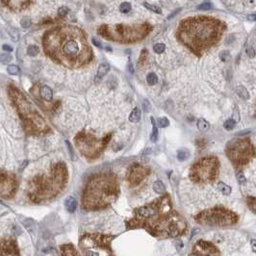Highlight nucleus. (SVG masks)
<instances>
[{"label":"nucleus","mask_w":256,"mask_h":256,"mask_svg":"<svg viewBox=\"0 0 256 256\" xmlns=\"http://www.w3.org/2000/svg\"><path fill=\"white\" fill-rule=\"evenodd\" d=\"M78 36L72 30L65 28L55 29L45 35V52L56 61L65 65H73L80 61L81 45Z\"/></svg>","instance_id":"1"},{"label":"nucleus","mask_w":256,"mask_h":256,"mask_svg":"<svg viewBox=\"0 0 256 256\" xmlns=\"http://www.w3.org/2000/svg\"><path fill=\"white\" fill-rule=\"evenodd\" d=\"M8 93L27 132L32 134L46 132L47 124L45 119L22 91L17 87L10 85L8 87Z\"/></svg>","instance_id":"2"},{"label":"nucleus","mask_w":256,"mask_h":256,"mask_svg":"<svg viewBox=\"0 0 256 256\" xmlns=\"http://www.w3.org/2000/svg\"><path fill=\"white\" fill-rule=\"evenodd\" d=\"M67 170L64 164H58L48 175L34 178L28 186V196L34 202H40L54 196L64 186Z\"/></svg>","instance_id":"3"},{"label":"nucleus","mask_w":256,"mask_h":256,"mask_svg":"<svg viewBox=\"0 0 256 256\" xmlns=\"http://www.w3.org/2000/svg\"><path fill=\"white\" fill-rule=\"evenodd\" d=\"M17 190V176L12 173L0 170V198L9 199L16 195Z\"/></svg>","instance_id":"4"},{"label":"nucleus","mask_w":256,"mask_h":256,"mask_svg":"<svg viewBox=\"0 0 256 256\" xmlns=\"http://www.w3.org/2000/svg\"><path fill=\"white\" fill-rule=\"evenodd\" d=\"M17 242L13 238H6L0 241V255H19Z\"/></svg>","instance_id":"5"},{"label":"nucleus","mask_w":256,"mask_h":256,"mask_svg":"<svg viewBox=\"0 0 256 256\" xmlns=\"http://www.w3.org/2000/svg\"><path fill=\"white\" fill-rule=\"evenodd\" d=\"M139 216H141L142 218H152L157 214L156 210L152 206H146V207H142L138 211Z\"/></svg>","instance_id":"6"},{"label":"nucleus","mask_w":256,"mask_h":256,"mask_svg":"<svg viewBox=\"0 0 256 256\" xmlns=\"http://www.w3.org/2000/svg\"><path fill=\"white\" fill-rule=\"evenodd\" d=\"M110 70V65L108 63H101L98 67V70H97V74H96V81H99L100 79H102L104 76L107 74V72Z\"/></svg>","instance_id":"7"},{"label":"nucleus","mask_w":256,"mask_h":256,"mask_svg":"<svg viewBox=\"0 0 256 256\" xmlns=\"http://www.w3.org/2000/svg\"><path fill=\"white\" fill-rule=\"evenodd\" d=\"M40 94L45 101H51L53 98V91L48 86H42L40 89Z\"/></svg>","instance_id":"8"},{"label":"nucleus","mask_w":256,"mask_h":256,"mask_svg":"<svg viewBox=\"0 0 256 256\" xmlns=\"http://www.w3.org/2000/svg\"><path fill=\"white\" fill-rule=\"evenodd\" d=\"M65 206L69 213H73L77 208V201L73 196H69L65 201Z\"/></svg>","instance_id":"9"},{"label":"nucleus","mask_w":256,"mask_h":256,"mask_svg":"<svg viewBox=\"0 0 256 256\" xmlns=\"http://www.w3.org/2000/svg\"><path fill=\"white\" fill-rule=\"evenodd\" d=\"M236 93L242 99L244 100H247L250 99V93H248L247 90L244 88V86H238L236 89Z\"/></svg>","instance_id":"10"},{"label":"nucleus","mask_w":256,"mask_h":256,"mask_svg":"<svg viewBox=\"0 0 256 256\" xmlns=\"http://www.w3.org/2000/svg\"><path fill=\"white\" fill-rule=\"evenodd\" d=\"M141 119V111L140 109H139L138 107L135 108L132 113L130 114V116H129V120L131 122H139Z\"/></svg>","instance_id":"11"},{"label":"nucleus","mask_w":256,"mask_h":256,"mask_svg":"<svg viewBox=\"0 0 256 256\" xmlns=\"http://www.w3.org/2000/svg\"><path fill=\"white\" fill-rule=\"evenodd\" d=\"M152 188L154 190V192L159 193V195H162V193H164L165 191H166V187H165V185L161 181H155L153 183Z\"/></svg>","instance_id":"12"},{"label":"nucleus","mask_w":256,"mask_h":256,"mask_svg":"<svg viewBox=\"0 0 256 256\" xmlns=\"http://www.w3.org/2000/svg\"><path fill=\"white\" fill-rule=\"evenodd\" d=\"M190 158V152L185 148H182L180 150H178L177 152V159L180 161V162H184L187 159Z\"/></svg>","instance_id":"13"},{"label":"nucleus","mask_w":256,"mask_h":256,"mask_svg":"<svg viewBox=\"0 0 256 256\" xmlns=\"http://www.w3.org/2000/svg\"><path fill=\"white\" fill-rule=\"evenodd\" d=\"M218 188H219V191L221 192L222 195H224V196H229L230 193H231V188L224 182H219Z\"/></svg>","instance_id":"14"},{"label":"nucleus","mask_w":256,"mask_h":256,"mask_svg":"<svg viewBox=\"0 0 256 256\" xmlns=\"http://www.w3.org/2000/svg\"><path fill=\"white\" fill-rule=\"evenodd\" d=\"M61 250L63 251V254L65 255H76L77 252L74 251V247L71 244H65V246L61 247Z\"/></svg>","instance_id":"15"},{"label":"nucleus","mask_w":256,"mask_h":256,"mask_svg":"<svg viewBox=\"0 0 256 256\" xmlns=\"http://www.w3.org/2000/svg\"><path fill=\"white\" fill-rule=\"evenodd\" d=\"M197 128L201 132H206V131L210 128V124L208 123L205 119H200L197 120Z\"/></svg>","instance_id":"16"},{"label":"nucleus","mask_w":256,"mask_h":256,"mask_svg":"<svg viewBox=\"0 0 256 256\" xmlns=\"http://www.w3.org/2000/svg\"><path fill=\"white\" fill-rule=\"evenodd\" d=\"M146 81H147V83L150 86H153L158 82V77H157V75L155 74V73L150 72V73H148L147 76H146Z\"/></svg>","instance_id":"17"},{"label":"nucleus","mask_w":256,"mask_h":256,"mask_svg":"<svg viewBox=\"0 0 256 256\" xmlns=\"http://www.w3.org/2000/svg\"><path fill=\"white\" fill-rule=\"evenodd\" d=\"M151 122H152V134L150 136V140L151 142H155L157 141V139H158V129H157V127L155 125V122H154V119H153V118H151Z\"/></svg>","instance_id":"18"},{"label":"nucleus","mask_w":256,"mask_h":256,"mask_svg":"<svg viewBox=\"0 0 256 256\" xmlns=\"http://www.w3.org/2000/svg\"><path fill=\"white\" fill-rule=\"evenodd\" d=\"M40 48L37 45H30L27 48V54L31 57H35L39 54Z\"/></svg>","instance_id":"19"},{"label":"nucleus","mask_w":256,"mask_h":256,"mask_svg":"<svg viewBox=\"0 0 256 256\" xmlns=\"http://www.w3.org/2000/svg\"><path fill=\"white\" fill-rule=\"evenodd\" d=\"M7 71H8V73L11 75H17L18 73L20 72V69L16 65H8V68H7Z\"/></svg>","instance_id":"20"},{"label":"nucleus","mask_w":256,"mask_h":256,"mask_svg":"<svg viewBox=\"0 0 256 256\" xmlns=\"http://www.w3.org/2000/svg\"><path fill=\"white\" fill-rule=\"evenodd\" d=\"M12 60H13V57H12V55H11V54H8V53L0 54V62H1L2 64L7 65L8 63H10Z\"/></svg>","instance_id":"21"},{"label":"nucleus","mask_w":256,"mask_h":256,"mask_svg":"<svg viewBox=\"0 0 256 256\" xmlns=\"http://www.w3.org/2000/svg\"><path fill=\"white\" fill-rule=\"evenodd\" d=\"M144 6H145L147 10L151 11V12L155 13V14H162V10H161L159 7H157V6H154V5H152V4H148V3H146V2L144 3Z\"/></svg>","instance_id":"22"},{"label":"nucleus","mask_w":256,"mask_h":256,"mask_svg":"<svg viewBox=\"0 0 256 256\" xmlns=\"http://www.w3.org/2000/svg\"><path fill=\"white\" fill-rule=\"evenodd\" d=\"M130 10H131V4L129 2H123L119 6V11H120V13H122V14L129 13Z\"/></svg>","instance_id":"23"},{"label":"nucleus","mask_w":256,"mask_h":256,"mask_svg":"<svg viewBox=\"0 0 256 256\" xmlns=\"http://www.w3.org/2000/svg\"><path fill=\"white\" fill-rule=\"evenodd\" d=\"M235 123H236V122H235V120H234V119H227V120H226V122L224 123V129L228 130V131L233 130V129H234V127H235Z\"/></svg>","instance_id":"24"},{"label":"nucleus","mask_w":256,"mask_h":256,"mask_svg":"<svg viewBox=\"0 0 256 256\" xmlns=\"http://www.w3.org/2000/svg\"><path fill=\"white\" fill-rule=\"evenodd\" d=\"M157 124H158L159 127H167L170 125V120L168 119L166 116H163V118H160L158 120H157Z\"/></svg>","instance_id":"25"},{"label":"nucleus","mask_w":256,"mask_h":256,"mask_svg":"<svg viewBox=\"0 0 256 256\" xmlns=\"http://www.w3.org/2000/svg\"><path fill=\"white\" fill-rule=\"evenodd\" d=\"M153 49H154L156 53L161 54L166 49V46H165V45H163V43H155V45H153Z\"/></svg>","instance_id":"26"},{"label":"nucleus","mask_w":256,"mask_h":256,"mask_svg":"<svg viewBox=\"0 0 256 256\" xmlns=\"http://www.w3.org/2000/svg\"><path fill=\"white\" fill-rule=\"evenodd\" d=\"M219 58H221V60L222 62H228L230 60V54L228 51H221V54H219Z\"/></svg>","instance_id":"27"},{"label":"nucleus","mask_w":256,"mask_h":256,"mask_svg":"<svg viewBox=\"0 0 256 256\" xmlns=\"http://www.w3.org/2000/svg\"><path fill=\"white\" fill-rule=\"evenodd\" d=\"M68 12H69V10L68 7H65V6H62L58 9V14H59L60 17H65L68 14Z\"/></svg>","instance_id":"28"},{"label":"nucleus","mask_w":256,"mask_h":256,"mask_svg":"<svg viewBox=\"0 0 256 256\" xmlns=\"http://www.w3.org/2000/svg\"><path fill=\"white\" fill-rule=\"evenodd\" d=\"M142 109H144V111L146 112V113L150 112V110H151V104H150V102H149V100H147V99H145V100H144V103H142Z\"/></svg>","instance_id":"29"},{"label":"nucleus","mask_w":256,"mask_h":256,"mask_svg":"<svg viewBox=\"0 0 256 256\" xmlns=\"http://www.w3.org/2000/svg\"><path fill=\"white\" fill-rule=\"evenodd\" d=\"M212 8V4L209 2H204L202 4H200L197 6V9L198 10H203V11H206V10H210Z\"/></svg>","instance_id":"30"},{"label":"nucleus","mask_w":256,"mask_h":256,"mask_svg":"<svg viewBox=\"0 0 256 256\" xmlns=\"http://www.w3.org/2000/svg\"><path fill=\"white\" fill-rule=\"evenodd\" d=\"M20 25H21V27H23V28H29L31 25V20L27 17H24L23 19H21Z\"/></svg>","instance_id":"31"},{"label":"nucleus","mask_w":256,"mask_h":256,"mask_svg":"<svg viewBox=\"0 0 256 256\" xmlns=\"http://www.w3.org/2000/svg\"><path fill=\"white\" fill-rule=\"evenodd\" d=\"M237 179L238 181H239V183H241V184H243V183L246 182V176H244V174L242 173V171H240V173H237Z\"/></svg>","instance_id":"32"},{"label":"nucleus","mask_w":256,"mask_h":256,"mask_svg":"<svg viewBox=\"0 0 256 256\" xmlns=\"http://www.w3.org/2000/svg\"><path fill=\"white\" fill-rule=\"evenodd\" d=\"M247 54L248 57L254 58L255 57V50H254L253 47H250V46L248 47V48L247 49Z\"/></svg>","instance_id":"33"},{"label":"nucleus","mask_w":256,"mask_h":256,"mask_svg":"<svg viewBox=\"0 0 256 256\" xmlns=\"http://www.w3.org/2000/svg\"><path fill=\"white\" fill-rule=\"evenodd\" d=\"M91 41H93V43L94 45H96V47H98V48H102V45H101V42L98 41L97 39H96V38H93V40H91Z\"/></svg>","instance_id":"34"},{"label":"nucleus","mask_w":256,"mask_h":256,"mask_svg":"<svg viewBox=\"0 0 256 256\" xmlns=\"http://www.w3.org/2000/svg\"><path fill=\"white\" fill-rule=\"evenodd\" d=\"M175 247H176V248L178 250H181L183 248V247H184V244H183L182 241H176V242H175Z\"/></svg>","instance_id":"35"},{"label":"nucleus","mask_w":256,"mask_h":256,"mask_svg":"<svg viewBox=\"0 0 256 256\" xmlns=\"http://www.w3.org/2000/svg\"><path fill=\"white\" fill-rule=\"evenodd\" d=\"M2 48H3V50H4V51H7V52H12V51H13V47L11 45H4L2 46Z\"/></svg>","instance_id":"36"},{"label":"nucleus","mask_w":256,"mask_h":256,"mask_svg":"<svg viewBox=\"0 0 256 256\" xmlns=\"http://www.w3.org/2000/svg\"><path fill=\"white\" fill-rule=\"evenodd\" d=\"M67 145H68V149H69V152H70V155H71V158H72V156L74 157V152H73L72 147H71V145L69 144L68 141H67Z\"/></svg>","instance_id":"37"},{"label":"nucleus","mask_w":256,"mask_h":256,"mask_svg":"<svg viewBox=\"0 0 256 256\" xmlns=\"http://www.w3.org/2000/svg\"><path fill=\"white\" fill-rule=\"evenodd\" d=\"M128 69H129L130 73H133L134 72V68L132 67V64H131V62L129 61V63H128Z\"/></svg>","instance_id":"38"},{"label":"nucleus","mask_w":256,"mask_h":256,"mask_svg":"<svg viewBox=\"0 0 256 256\" xmlns=\"http://www.w3.org/2000/svg\"><path fill=\"white\" fill-rule=\"evenodd\" d=\"M251 246H252V250H253V251H256V241L255 240L251 241Z\"/></svg>","instance_id":"39"},{"label":"nucleus","mask_w":256,"mask_h":256,"mask_svg":"<svg viewBox=\"0 0 256 256\" xmlns=\"http://www.w3.org/2000/svg\"><path fill=\"white\" fill-rule=\"evenodd\" d=\"M180 11H181V9H178V10H176V11H175V12H174V13H173V14H170V17H168V18H169V19H170V18H171V17H173L175 16V14H177L178 12H180Z\"/></svg>","instance_id":"40"},{"label":"nucleus","mask_w":256,"mask_h":256,"mask_svg":"<svg viewBox=\"0 0 256 256\" xmlns=\"http://www.w3.org/2000/svg\"><path fill=\"white\" fill-rule=\"evenodd\" d=\"M246 133H250V130H244V131H240V132H238L237 135H244Z\"/></svg>","instance_id":"41"},{"label":"nucleus","mask_w":256,"mask_h":256,"mask_svg":"<svg viewBox=\"0 0 256 256\" xmlns=\"http://www.w3.org/2000/svg\"><path fill=\"white\" fill-rule=\"evenodd\" d=\"M247 19H248V20H251V21H254V20H255V14H250V16H248V17H247Z\"/></svg>","instance_id":"42"},{"label":"nucleus","mask_w":256,"mask_h":256,"mask_svg":"<svg viewBox=\"0 0 256 256\" xmlns=\"http://www.w3.org/2000/svg\"><path fill=\"white\" fill-rule=\"evenodd\" d=\"M27 164H28V161H24V162L22 163V166L20 167V170H22V169H24V168L27 166Z\"/></svg>","instance_id":"43"}]
</instances>
